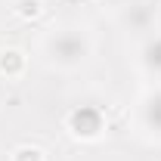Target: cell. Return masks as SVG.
Here are the masks:
<instances>
[{
  "mask_svg": "<svg viewBox=\"0 0 161 161\" xmlns=\"http://www.w3.org/2000/svg\"><path fill=\"white\" fill-rule=\"evenodd\" d=\"M102 112L93 105H78L71 115H68V130L78 136V140H96L102 133Z\"/></svg>",
  "mask_w": 161,
  "mask_h": 161,
  "instance_id": "6da1fadb",
  "label": "cell"
},
{
  "mask_svg": "<svg viewBox=\"0 0 161 161\" xmlns=\"http://www.w3.org/2000/svg\"><path fill=\"white\" fill-rule=\"evenodd\" d=\"M22 71H25V53L16 50V47L0 50V75H6V78H19Z\"/></svg>",
  "mask_w": 161,
  "mask_h": 161,
  "instance_id": "3957f363",
  "label": "cell"
},
{
  "mask_svg": "<svg viewBox=\"0 0 161 161\" xmlns=\"http://www.w3.org/2000/svg\"><path fill=\"white\" fill-rule=\"evenodd\" d=\"M9 161H47V155L40 146H19V149H13Z\"/></svg>",
  "mask_w": 161,
  "mask_h": 161,
  "instance_id": "5b68a950",
  "label": "cell"
},
{
  "mask_svg": "<svg viewBox=\"0 0 161 161\" xmlns=\"http://www.w3.org/2000/svg\"><path fill=\"white\" fill-rule=\"evenodd\" d=\"M13 13L22 22H34V19L43 16V0H16L13 3Z\"/></svg>",
  "mask_w": 161,
  "mask_h": 161,
  "instance_id": "277c9868",
  "label": "cell"
},
{
  "mask_svg": "<svg viewBox=\"0 0 161 161\" xmlns=\"http://www.w3.org/2000/svg\"><path fill=\"white\" fill-rule=\"evenodd\" d=\"M87 50H90V43H87V37H80V34H59V37L53 40V47H50L53 59L62 62V65H78L87 56Z\"/></svg>",
  "mask_w": 161,
  "mask_h": 161,
  "instance_id": "7a4b0ae2",
  "label": "cell"
}]
</instances>
